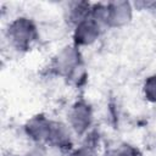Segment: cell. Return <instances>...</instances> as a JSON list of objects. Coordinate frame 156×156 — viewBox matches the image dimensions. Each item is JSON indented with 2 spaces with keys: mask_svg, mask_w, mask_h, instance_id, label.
I'll list each match as a JSON object with an SVG mask.
<instances>
[{
  "mask_svg": "<svg viewBox=\"0 0 156 156\" xmlns=\"http://www.w3.org/2000/svg\"><path fill=\"white\" fill-rule=\"evenodd\" d=\"M115 152H116V156H139L136 149H134L130 145L121 146L119 149L115 150Z\"/></svg>",
  "mask_w": 156,
  "mask_h": 156,
  "instance_id": "9c48e42d",
  "label": "cell"
},
{
  "mask_svg": "<svg viewBox=\"0 0 156 156\" xmlns=\"http://www.w3.org/2000/svg\"><path fill=\"white\" fill-rule=\"evenodd\" d=\"M69 127L79 135L84 134L93 122V111L88 102L79 100L74 102L68 112Z\"/></svg>",
  "mask_w": 156,
  "mask_h": 156,
  "instance_id": "277c9868",
  "label": "cell"
},
{
  "mask_svg": "<svg viewBox=\"0 0 156 156\" xmlns=\"http://www.w3.org/2000/svg\"><path fill=\"white\" fill-rule=\"evenodd\" d=\"M46 143L61 150L69 149L72 146V135L69 128L62 122L51 121L50 133Z\"/></svg>",
  "mask_w": 156,
  "mask_h": 156,
  "instance_id": "52a82bcc",
  "label": "cell"
},
{
  "mask_svg": "<svg viewBox=\"0 0 156 156\" xmlns=\"http://www.w3.org/2000/svg\"><path fill=\"white\" fill-rule=\"evenodd\" d=\"M7 38L15 49L27 51L37 41V26L27 17H18L10 23L7 28Z\"/></svg>",
  "mask_w": 156,
  "mask_h": 156,
  "instance_id": "7a4b0ae2",
  "label": "cell"
},
{
  "mask_svg": "<svg viewBox=\"0 0 156 156\" xmlns=\"http://www.w3.org/2000/svg\"><path fill=\"white\" fill-rule=\"evenodd\" d=\"M143 91L146 100L151 102H156V74L146 78V80L144 82Z\"/></svg>",
  "mask_w": 156,
  "mask_h": 156,
  "instance_id": "ba28073f",
  "label": "cell"
},
{
  "mask_svg": "<svg viewBox=\"0 0 156 156\" xmlns=\"http://www.w3.org/2000/svg\"><path fill=\"white\" fill-rule=\"evenodd\" d=\"M100 33H101V24L94 18L88 17L76 24L73 32L74 45L77 48L90 45L100 37Z\"/></svg>",
  "mask_w": 156,
  "mask_h": 156,
  "instance_id": "5b68a950",
  "label": "cell"
},
{
  "mask_svg": "<svg viewBox=\"0 0 156 156\" xmlns=\"http://www.w3.org/2000/svg\"><path fill=\"white\" fill-rule=\"evenodd\" d=\"M51 67L54 72L61 77L74 79L73 77L79 74L82 67V57L78 51V48L74 46H65L52 60Z\"/></svg>",
  "mask_w": 156,
  "mask_h": 156,
  "instance_id": "3957f363",
  "label": "cell"
},
{
  "mask_svg": "<svg viewBox=\"0 0 156 156\" xmlns=\"http://www.w3.org/2000/svg\"><path fill=\"white\" fill-rule=\"evenodd\" d=\"M105 156H116V152H115V150H113V151H110L108 154H106Z\"/></svg>",
  "mask_w": 156,
  "mask_h": 156,
  "instance_id": "8fae6325",
  "label": "cell"
},
{
  "mask_svg": "<svg viewBox=\"0 0 156 156\" xmlns=\"http://www.w3.org/2000/svg\"><path fill=\"white\" fill-rule=\"evenodd\" d=\"M132 6L128 1H110L107 4L93 5L90 17L101 26L116 28L128 24L132 20Z\"/></svg>",
  "mask_w": 156,
  "mask_h": 156,
  "instance_id": "6da1fadb",
  "label": "cell"
},
{
  "mask_svg": "<svg viewBox=\"0 0 156 156\" xmlns=\"http://www.w3.org/2000/svg\"><path fill=\"white\" fill-rule=\"evenodd\" d=\"M51 121L44 115H37L32 117L24 126L26 134L35 143H46L50 133Z\"/></svg>",
  "mask_w": 156,
  "mask_h": 156,
  "instance_id": "8992f818",
  "label": "cell"
},
{
  "mask_svg": "<svg viewBox=\"0 0 156 156\" xmlns=\"http://www.w3.org/2000/svg\"><path fill=\"white\" fill-rule=\"evenodd\" d=\"M71 156H98V155L93 149H90L88 146H82V147L74 150L71 154Z\"/></svg>",
  "mask_w": 156,
  "mask_h": 156,
  "instance_id": "30bf717a",
  "label": "cell"
},
{
  "mask_svg": "<svg viewBox=\"0 0 156 156\" xmlns=\"http://www.w3.org/2000/svg\"><path fill=\"white\" fill-rule=\"evenodd\" d=\"M10 156H13V155H10Z\"/></svg>",
  "mask_w": 156,
  "mask_h": 156,
  "instance_id": "7c38bea8",
  "label": "cell"
}]
</instances>
